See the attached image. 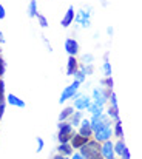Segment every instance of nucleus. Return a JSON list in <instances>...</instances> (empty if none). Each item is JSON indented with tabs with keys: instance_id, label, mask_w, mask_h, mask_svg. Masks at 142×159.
<instances>
[{
	"instance_id": "nucleus-1",
	"label": "nucleus",
	"mask_w": 142,
	"mask_h": 159,
	"mask_svg": "<svg viewBox=\"0 0 142 159\" xmlns=\"http://www.w3.org/2000/svg\"><path fill=\"white\" fill-rule=\"evenodd\" d=\"M100 153V144L97 141H88L82 148H80V155L85 159H91L94 155Z\"/></svg>"
},
{
	"instance_id": "nucleus-2",
	"label": "nucleus",
	"mask_w": 142,
	"mask_h": 159,
	"mask_svg": "<svg viewBox=\"0 0 142 159\" xmlns=\"http://www.w3.org/2000/svg\"><path fill=\"white\" fill-rule=\"evenodd\" d=\"M110 94H111L110 90L99 87V88H94V90H93V96H91V99H93L94 104H99V105L103 107L105 104H107V101L110 99Z\"/></svg>"
},
{
	"instance_id": "nucleus-3",
	"label": "nucleus",
	"mask_w": 142,
	"mask_h": 159,
	"mask_svg": "<svg viewBox=\"0 0 142 159\" xmlns=\"http://www.w3.org/2000/svg\"><path fill=\"white\" fill-rule=\"evenodd\" d=\"M90 122H91V130H93V133L97 131L99 128H103V127H107V125H111V124H110V117H108V114H105V113L94 114V116L90 119Z\"/></svg>"
},
{
	"instance_id": "nucleus-4",
	"label": "nucleus",
	"mask_w": 142,
	"mask_h": 159,
	"mask_svg": "<svg viewBox=\"0 0 142 159\" xmlns=\"http://www.w3.org/2000/svg\"><path fill=\"white\" fill-rule=\"evenodd\" d=\"M79 87H80V82H77V80H74L71 85L65 87V90H63V91H62V94H60L59 104H63V102H66L68 99H73V98H74V94L77 93Z\"/></svg>"
},
{
	"instance_id": "nucleus-5",
	"label": "nucleus",
	"mask_w": 142,
	"mask_h": 159,
	"mask_svg": "<svg viewBox=\"0 0 142 159\" xmlns=\"http://www.w3.org/2000/svg\"><path fill=\"white\" fill-rule=\"evenodd\" d=\"M111 134H113V128H111V125H107V127H103V128H99L97 131L93 133L94 141H97L99 144H103L105 141H110Z\"/></svg>"
},
{
	"instance_id": "nucleus-6",
	"label": "nucleus",
	"mask_w": 142,
	"mask_h": 159,
	"mask_svg": "<svg viewBox=\"0 0 142 159\" xmlns=\"http://www.w3.org/2000/svg\"><path fill=\"white\" fill-rule=\"evenodd\" d=\"M91 102H93V99H91L90 96H87V94H80L79 98L74 99V108H76L77 111L88 110V107L91 105Z\"/></svg>"
},
{
	"instance_id": "nucleus-7",
	"label": "nucleus",
	"mask_w": 142,
	"mask_h": 159,
	"mask_svg": "<svg viewBox=\"0 0 142 159\" xmlns=\"http://www.w3.org/2000/svg\"><path fill=\"white\" fill-rule=\"evenodd\" d=\"M100 155L103 159H114V144L111 141H105L100 145Z\"/></svg>"
},
{
	"instance_id": "nucleus-8",
	"label": "nucleus",
	"mask_w": 142,
	"mask_h": 159,
	"mask_svg": "<svg viewBox=\"0 0 142 159\" xmlns=\"http://www.w3.org/2000/svg\"><path fill=\"white\" fill-rule=\"evenodd\" d=\"M74 22L76 23H79L82 28H88L90 26V12H87V11H84V9H80L76 16H74Z\"/></svg>"
},
{
	"instance_id": "nucleus-9",
	"label": "nucleus",
	"mask_w": 142,
	"mask_h": 159,
	"mask_svg": "<svg viewBox=\"0 0 142 159\" xmlns=\"http://www.w3.org/2000/svg\"><path fill=\"white\" fill-rule=\"evenodd\" d=\"M63 48H65V51L68 53V56H74V57H76V54L79 53V43H77V40L73 39V37H70V39L65 40Z\"/></svg>"
},
{
	"instance_id": "nucleus-10",
	"label": "nucleus",
	"mask_w": 142,
	"mask_h": 159,
	"mask_svg": "<svg viewBox=\"0 0 142 159\" xmlns=\"http://www.w3.org/2000/svg\"><path fill=\"white\" fill-rule=\"evenodd\" d=\"M79 71V62L74 56H68L66 60V76H74Z\"/></svg>"
},
{
	"instance_id": "nucleus-11",
	"label": "nucleus",
	"mask_w": 142,
	"mask_h": 159,
	"mask_svg": "<svg viewBox=\"0 0 142 159\" xmlns=\"http://www.w3.org/2000/svg\"><path fill=\"white\" fill-rule=\"evenodd\" d=\"M79 127H80V128H79V134H82V136H85V138H88V139L93 136V130H91V122H90V119H82Z\"/></svg>"
},
{
	"instance_id": "nucleus-12",
	"label": "nucleus",
	"mask_w": 142,
	"mask_h": 159,
	"mask_svg": "<svg viewBox=\"0 0 142 159\" xmlns=\"http://www.w3.org/2000/svg\"><path fill=\"white\" fill-rule=\"evenodd\" d=\"M88 141H90L88 138H85V136H82V134H79V133H77V134H73V138H71L70 144H71V147H73V148H79V150H80V148L88 142Z\"/></svg>"
},
{
	"instance_id": "nucleus-13",
	"label": "nucleus",
	"mask_w": 142,
	"mask_h": 159,
	"mask_svg": "<svg viewBox=\"0 0 142 159\" xmlns=\"http://www.w3.org/2000/svg\"><path fill=\"white\" fill-rule=\"evenodd\" d=\"M73 22H74V6L71 5V6L66 9L65 16L62 17V22H60V25H62L63 28H68V26H70Z\"/></svg>"
},
{
	"instance_id": "nucleus-14",
	"label": "nucleus",
	"mask_w": 142,
	"mask_h": 159,
	"mask_svg": "<svg viewBox=\"0 0 142 159\" xmlns=\"http://www.w3.org/2000/svg\"><path fill=\"white\" fill-rule=\"evenodd\" d=\"M6 102L9 104L11 107H17V108H25V101L23 99H20L19 96H16V94H8L6 96Z\"/></svg>"
},
{
	"instance_id": "nucleus-15",
	"label": "nucleus",
	"mask_w": 142,
	"mask_h": 159,
	"mask_svg": "<svg viewBox=\"0 0 142 159\" xmlns=\"http://www.w3.org/2000/svg\"><path fill=\"white\" fill-rule=\"evenodd\" d=\"M57 128H59V133H62V134H70V136L74 134V127L70 122H66V120L65 122H59Z\"/></svg>"
},
{
	"instance_id": "nucleus-16",
	"label": "nucleus",
	"mask_w": 142,
	"mask_h": 159,
	"mask_svg": "<svg viewBox=\"0 0 142 159\" xmlns=\"http://www.w3.org/2000/svg\"><path fill=\"white\" fill-rule=\"evenodd\" d=\"M74 113V107H65L62 110V113L59 114V122H65L66 119H70Z\"/></svg>"
},
{
	"instance_id": "nucleus-17",
	"label": "nucleus",
	"mask_w": 142,
	"mask_h": 159,
	"mask_svg": "<svg viewBox=\"0 0 142 159\" xmlns=\"http://www.w3.org/2000/svg\"><path fill=\"white\" fill-rule=\"evenodd\" d=\"M57 152H59V155H63V156H71L74 153L71 144H60L59 148H57Z\"/></svg>"
},
{
	"instance_id": "nucleus-18",
	"label": "nucleus",
	"mask_w": 142,
	"mask_h": 159,
	"mask_svg": "<svg viewBox=\"0 0 142 159\" xmlns=\"http://www.w3.org/2000/svg\"><path fill=\"white\" fill-rule=\"evenodd\" d=\"M82 119H84V114H82V111H74V113H73V116L70 117V124H71L73 127H79Z\"/></svg>"
},
{
	"instance_id": "nucleus-19",
	"label": "nucleus",
	"mask_w": 142,
	"mask_h": 159,
	"mask_svg": "<svg viewBox=\"0 0 142 159\" xmlns=\"http://www.w3.org/2000/svg\"><path fill=\"white\" fill-rule=\"evenodd\" d=\"M37 0H30L28 5V16L30 17H37Z\"/></svg>"
},
{
	"instance_id": "nucleus-20",
	"label": "nucleus",
	"mask_w": 142,
	"mask_h": 159,
	"mask_svg": "<svg viewBox=\"0 0 142 159\" xmlns=\"http://www.w3.org/2000/svg\"><path fill=\"white\" fill-rule=\"evenodd\" d=\"M113 133H114L116 138L122 139V136H124V128H122V122H121V120H116V124H114V127H113Z\"/></svg>"
},
{
	"instance_id": "nucleus-21",
	"label": "nucleus",
	"mask_w": 142,
	"mask_h": 159,
	"mask_svg": "<svg viewBox=\"0 0 142 159\" xmlns=\"http://www.w3.org/2000/svg\"><path fill=\"white\" fill-rule=\"evenodd\" d=\"M107 114H108V117H111L113 120H121V117H119V108H117V107H110L108 111H107Z\"/></svg>"
},
{
	"instance_id": "nucleus-22",
	"label": "nucleus",
	"mask_w": 142,
	"mask_h": 159,
	"mask_svg": "<svg viewBox=\"0 0 142 159\" xmlns=\"http://www.w3.org/2000/svg\"><path fill=\"white\" fill-rule=\"evenodd\" d=\"M88 111L94 116V114H102L103 113V107L99 105V104H94V102H91V105L88 107Z\"/></svg>"
},
{
	"instance_id": "nucleus-23",
	"label": "nucleus",
	"mask_w": 142,
	"mask_h": 159,
	"mask_svg": "<svg viewBox=\"0 0 142 159\" xmlns=\"http://www.w3.org/2000/svg\"><path fill=\"white\" fill-rule=\"evenodd\" d=\"M125 150H127V145H125V142H124L122 139H119V141L114 144V153H117V155H122Z\"/></svg>"
},
{
	"instance_id": "nucleus-24",
	"label": "nucleus",
	"mask_w": 142,
	"mask_h": 159,
	"mask_svg": "<svg viewBox=\"0 0 142 159\" xmlns=\"http://www.w3.org/2000/svg\"><path fill=\"white\" fill-rule=\"evenodd\" d=\"M102 71H103L105 77H111V63H110L108 60L103 62V65H102Z\"/></svg>"
},
{
	"instance_id": "nucleus-25",
	"label": "nucleus",
	"mask_w": 142,
	"mask_h": 159,
	"mask_svg": "<svg viewBox=\"0 0 142 159\" xmlns=\"http://www.w3.org/2000/svg\"><path fill=\"white\" fill-rule=\"evenodd\" d=\"M113 84H114V82H113V77H105V79L100 80V85H105V88L110 90V91L113 90Z\"/></svg>"
},
{
	"instance_id": "nucleus-26",
	"label": "nucleus",
	"mask_w": 142,
	"mask_h": 159,
	"mask_svg": "<svg viewBox=\"0 0 142 159\" xmlns=\"http://www.w3.org/2000/svg\"><path fill=\"white\" fill-rule=\"evenodd\" d=\"M71 138H73V136H70V134H62V133H59V134H57V139H59V142H60V144H70Z\"/></svg>"
},
{
	"instance_id": "nucleus-27",
	"label": "nucleus",
	"mask_w": 142,
	"mask_h": 159,
	"mask_svg": "<svg viewBox=\"0 0 142 159\" xmlns=\"http://www.w3.org/2000/svg\"><path fill=\"white\" fill-rule=\"evenodd\" d=\"M37 22H39L40 28H48V19L44 14H37Z\"/></svg>"
},
{
	"instance_id": "nucleus-28",
	"label": "nucleus",
	"mask_w": 142,
	"mask_h": 159,
	"mask_svg": "<svg viewBox=\"0 0 142 159\" xmlns=\"http://www.w3.org/2000/svg\"><path fill=\"white\" fill-rule=\"evenodd\" d=\"M93 60H94V56H93V54H84V56H82V62H84V65H91Z\"/></svg>"
},
{
	"instance_id": "nucleus-29",
	"label": "nucleus",
	"mask_w": 142,
	"mask_h": 159,
	"mask_svg": "<svg viewBox=\"0 0 142 159\" xmlns=\"http://www.w3.org/2000/svg\"><path fill=\"white\" fill-rule=\"evenodd\" d=\"M85 77H87V76H85V73H84L80 68H79V71L74 74V80H77V82H80V84L85 80Z\"/></svg>"
},
{
	"instance_id": "nucleus-30",
	"label": "nucleus",
	"mask_w": 142,
	"mask_h": 159,
	"mask_svg": "<svg viewBox=\"0 0 142 159\" xmlns=\"http://www.w3.org/2000/svg\"><path fill=\"white\" fill-rule=\"evenodd\" d=\"M110 102H111V107H117V98H116V94L111 91V94H110V99H108Z\"/></svg>"
},
{
	"instance_id": "nucleus-31",
	"label": "nucleus",
	"mask_w": 142,
	"mask_h": 159,
	"mask_svg": "<svg viewBox=\"0 0 142 159\" xmlns=\"http://www.w3.org/2000/svg\"><path fill=\"white\" fill-rule=\"evenodd\" d=\"M5 70H6V63H5V60L0 57V77L5 74Z\"/></svg>"
},
{
	"instance_id": "nucleus-32",
	"label": "nucleus",
	"mask_w": 142,
	"mask_h": 159,
	"mask_svg": "<svg viewBox=\"0 0 142 159\" xmlns=\"http://www.w3.org/2000/svg\"><path fill=\"white\" fill-rule=\"evenodd\" d=\"M44 145H45V142H44V139H42V138H37V152H42V148H44Z\"/></svg>"
},
{
	"instance_id": "nucleus-33",
	"label": "nucleus",
	"mask_w": 142,
	"mask_h": 159,
	"mask_svg": "<svg viewBox=\"0 0 142 159\" xmlns=\"http://www.w3.org/2000/svg\"><path fill=\"white\" fill-rule=\"evenodd\" d=\"M6 17V11H5V6L0 3V20H3Z\"/></svg>"
},
{
	"instance_id": "nucleus-34",
	"label": "nucleus",
	"mask_w": 142,
	"mask_h": 159,
	"mask_svg": "<svg viewBox=\"0 0 142 159\" xmlns=\"http://www.w3.org/2000/svg\"><path fill=\"white\" fill-rule=\"evenodd\" d=\"M121 159H130V152H128V148H127V150L121 155Z\"/></svg>"
},
{
	"instance_id": "nucleus-35",
	"label": "nucleus",
	"mask_w": 142,
	"mask_h": 159,
	"mask_svg": "<svg viewBox=\"0 0 142 159\" xmlns=\"http://www.w3.org/2000/svg\"><path fill=\"white\" fill-rule=\"evenodd\" d=\"M71 159H85V158H84L80 153H73V155H71Z\"/></svg>"
},
{
	"instance_id": "nucleus-36",
	"label": "nucleus",
	"mask_w": 142,
	"mask_h": 159,
	"mask_svg": "<svg viewBox=\"0 0 142 159\" xmlns=\"http://www.w3.org/2000/svg\"><path fill=\"white\" fill-rule=\"evenodd\" d=\"M5 42H6V40H5V36H3V33L0 31V45H3Z\"/></svg>"
},
{
	"instance_id": "nucleus-37",
	"label": "nucleus",
	"mask_w": 142,
	"mask_h": 159,
	"mask_svg": "<svg viewBox=\"0 0 142 159\" xmlns=\"http://www.w3.org/2000/svg\"><path fill=\"white\" fill-rule=\"evenodd\" d=\"M3 113H5V104H3V105H0V119H2Z\"/></svg>"
},
{
	"instance_id": "nucleus-38",
	"label": "nucleus",
	"mask_w": 142,
	"mask_h": 159,
	"mask_svg": "<svg viewBox=\"0 0 142 159\" xmlns=\"http://www.w3.org/2000/svg\"><path fill=\"white\" fill-rule=\"evenodd\" d=\"M53 159H68L66 156H63V155H57V156H54Z\"/></svg>"
},
{
	"instance_id": "nucleus-39",
	"label": "nucleus",
	"mask_w": 142,
	"mask_h": 159,
	"mask_svg": "<svg viewBox=\"0 0 142 159\" xmlns=\"http://www.w3.org/2000/svg\"><path fill=\"white\" fill-rule=\"evenodd\" d=\"M91 159H103V156H102L100 153H97V155H94V156H93Z\"/></svg>"
},
{
	"instance_id": "nucleus-40",
	"label": "nucleus",
	"mask_w": 142,
	"mask_h": 159,
	"mask_svg": "<svg viewBox=\"0 0 142 159\" xmlns=\"http://www.w3.org/2000/svg\"><path fill=\"white\" fill-rule=\"evenodd\" d=\"M5 104V98H0V105H3Z\"/></svg>"
},
{
	"instance_id": "nucleus-41",
	"label": "nucleus",
	"mask_w": 142,
	"mask_h": 159,
	"mask_svg": "<svg viewBox=\"0 0 142 159\" xmlns=\"http://www.w3.org/2000/svg\"><path fill=\"white\" fill-rule=\"evenodd\" d=\"M0 57H2V56H0Z\"/></svg>"
}]
</instances>
